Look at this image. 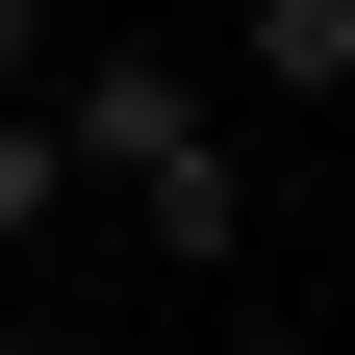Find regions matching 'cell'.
Returning a JSON list of instances; mask_svg holds the SVG:
<instances>
[{
	"label": "cell",
	"instance_id": "obj_1",
	"mask_svg": "<svg viewBox=\"0 0 355 355\" xmlns=\"http://www.w3.org/2000/svg\"><path fill=\"white\" fill-rule=\"evenodd\" d=\"M178 127H203V102H178L153 51H76V76H51V153L102 178V203H127V178H153V153H178Z\"/></svg>",
	"mask_w": 355,
	"mask_h": 355
},
{
	"label": "cell",
	"instance_id": "obj_2",
	"mask_svg": "<svg viewBox=\"0 0 355 355\" xmlns=\"http://www.w3.org/2000/svg\"><path fill=\"white\" fill-rule=\"evenodd\" d=\"M127 229H153L178 279H229V254H254V153H229V127H178V153L127 178Z\"/></svg>",
	"mask_w": 355,
	"mask_h": 355
},
{
	"label": "cell",
	"instance_id": "obj_3",
	"mask_svg": "<svg viewBox=\"0 0 355 355\" xmlns=\"http://www.w3.org/2000/svg\"><path fill=\"white\" fill-rule=\"evenodd\" d=\"M254 76L279 102H355V0H254Z\"/></svg>",
	"mask_w": 355,
	"mask_h": 355
},
{
	"label": "cell",
	"instance_id": "obj_4",
	"mask_svg": "<svg viewBox=\"0 0 355 355\" xmlns=\"http://www.w3.org/2000/svg\"><path fill=\"white\" fill-rule=\"evenodd\" d=\"M51 203H76V153H51V102H0V254L51 229Z\"/></svg>",
	"mask_w": 355,
	"mask_h": 355
},
{
	"label": "cell",
	"instance_id": "obj_5",
	"mask_svg": "<svg viewBox=\"0 0 355 355\" xmlns=\"http://www.w3.org/2000/svg\"><path fill=\"white\" fill-rule=\"evenodd\" d=\"M26 76H51V0H0V102H26Z\"/></svg>",
	"mask_w": 355,
	"mask_h": 355
},
{
	"label": "cell",
	"instance_id": "obj_6",
	"mask_svg": "<svg viewBox=\"0 0 355 355\" xmlns=\"http://www.w3.org/2000/svg\"><path fill=\"white\" fill-rule=\"evenodd\" d=\"M203 355H304V330H203Z\"/></svg>",
	"mask_w": 355,
	"mask_h": 355
}]
</instances>
